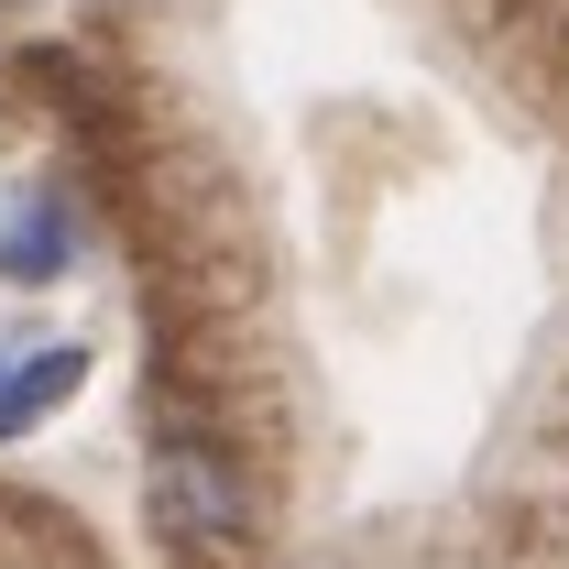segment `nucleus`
Listing matches in <instances>:
<instances>
[{
	"label": "nucleus",
	"mask_w": 569,
	"mask_h": 569,
	"mask_svg": "<svg viewBox=\"0 0 569 569\" xmlns=\"http://www.w3.org/2000/svg\"><path fill=\"white\" fill-rule=\"evenodd\" d=\"M142 515H153V537H164L187 569H230V559L263 548L252 471H241V449H230L209 417H153V449H142Z\"/></svg>",
	"instance_id": "1"
},
{
	"label": "nucleus",
	"mask_w": 569,
	"mask_h": 569,
	"mask_svg": "<svg viewBox=\"0 0 569 569\" xmlns=\"http://www.w3.org/2000/svg\"><path fill=\"white\" fill-rule=\"evenodd\" d=\"M88 383V340H0V438H33V427Z\"/></svg>",
	"instance_id": "3"
},
{
	"label": "nucleus",
	"mask_w": 569,
	"mask_h": 569,
	"mask_svg": "<svg viewBox=\"0 0 569 569\" xmlns=\"http://www.w3.org/2000/svg\"><path fill=\"white\" fill-rule=\"evenodd\" d=\"M77 252H88V209H77L56 176H33V187H11V209H0V284L11 296H44V284L77 274Z\"/></svg>",
	"instance_id": "2"
}]
</instances>
